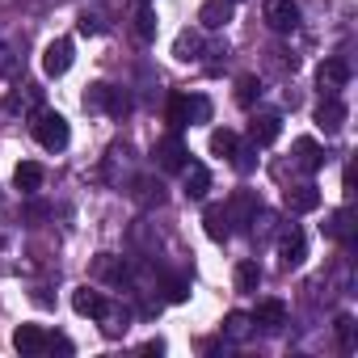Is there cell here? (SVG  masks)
I'll use <instances>...</instances> for the list:
<instances>
[{
	"label": "cell",
	"mask_w": 358,
	"mask_h": 358,
	"mask_svg": "<svg viewBox=\"0 0 358 358\" xmlns=\"http://www.w3.org/2000/svg\"><path fill=\"white\" fill-rule=\"evenodd\" d=\"M34 139H38L47 152H64V148H68V139H72L68 118H64V114H55V110H38V114H34Z\"/></svg>",
	"instance_id": "cell-1"
},
{
	"label": "cell",
	"mask_w": 358,
	"mask_h": 358,
	"mask_svg": "<svg viewBox=\"0 0 358 358\" xmlns=\"http://www.w3.org/2000/svg\"><path fill=\"white\" fill-rule=\"evenodd\" d=\"M278 135H282V118H278V114H257V118L249 122V139H253V148H270Z\"/></svg>",
	"instance_id": "cell-9"
},
{
	"label": "cell",
	"mask_w": 358,
	"mask_h": 358,
	"mask_svg": "<svg viewBox=\"0 0 358 358\" xmlns=\"http://www.w3.org/2000/svg\"><path fill=\"white\" fill-rule=\"evenodd\" d=\"M190 97V122H211V101L203 93H186Z\"/></svg>",
	"instance_id": "cell-26"
},
{
	"label": "cell",
	"mask_w": 358,
	"mask_h": 358,
	"mask_svg": "<svg viewBox=\"0 0 358 358\" xmlns=\"http://www.w3.org/2000/svg\"><path fill=\"white\" fill-rule=\"evenodd\" d=\"M266 26L278 30V34H291L299 26V5L295 0H270L266 5Z\"/></svg>",
	"instance_id": "cell-5"
},
{
	"label": "cell",
	"mask_w": 358,
	"mask_h": 358,
	"mask_svg": "<svg viewBox=\"0 0 358 358\" xmlns=\"http://www.w3.org/2000/svg\"><path fill=\"white\" fill-rule=\"evenodd\" d=\"M257 287H262V266L257 262H241L236 266V291L241 295H253Z\"/></svg>",
	"instance_id": "cell-19"
},
{
	"label": "cell",
	"mask_w": 358,
	"mask_h": 358,
	"mask_svg": "<svg viewBox=\"0 0 358 358\" xmlns=\"http://www.w3.org/2000/svg\"><path fill=\"white\" fill-rule=\"evenodd\" d=\"M68 68H72V38L47 43V51H43V72H47V76H64Z\"/></svg>",
	"instance_id": "cell-7"
},
{
	"label": "cell",
	"mask_w": 358,
	"mask_h": 358,
	"mask_svg": "<svg viewBox=\"0 0 358 358\" xmlns=\"http://www.w3.org/2000/svg\"><path fill=\"white\" fill-rule=\"evenodd\" d=\"M295 156H299V169H308V173L324 169V148L316 139H295Z\"/></svg>",
	"instance_id": "cell-17"
},
{
	"label": "cell",
	"mask_w": 358,
	"mask_h": 358,
	"mask_svg": "<svg viewBox=\"0 0 358 358\" xmlns=\"http://www.w3.org/2000/svg\"><path fill=\"white\" fill-rule=\"evenodd\" d=\"M316 85H320V93L337 97V93L350 85V64H345V59H324V64L316 68Z\"/></svg>",
	"instance_id": "cell-3"
},
{
	"label": "cell",
	"mask_w": 358,
	"mask_h": 358,
	"mask_svg": "<svg viewBox=\"0 0 358 358\" xmlns=\"http://www.w3.org/2000/svg\"><path fill=\"white\" fill-rule=\"evenodd\" d=\"M203 224H207V236H211V241H228V236H232V220H228L224 207H207Z\"/></svg>",
	"instance_id": "cell-18"
},
{
	"label": "cell",
	"mask_w": 358,
	"mask_h": 358,
	"mask_svg": "<svg viewBox=\"0 0 358 358\" xmlns=\"http://www.w3.org/2000/svg\"><path fill=\"white\" fill-rule=\"evenodd\" d=\"M72 308H76L80 316L110 320V299H106L101 291H93V287H76V291H72Z\"/></svg>",
	"instance_id": "cell-4"
},
{
	"label": "cell",
	"mask_w": 358,
	"mask_h": 358,
	"mask_svg": "<svg viewBox=\"0 0 358 358\" xmlns=\"http://www.w3.org/2000/svg\"><path fill=\"white\" fill-rule=\"evenodd\" d=\"M236 148H241V135H236V131H211V152H215V156L232 160Z\"/></svg>",
	"instance_id": "cell-20"
},
{
	"label": "cell",
	"mask_w": 358,
	"mask_h": 358,
	"mask_svg": "<svg viewBox=\"0 0 358 358\" xmlns=\"http://www.w3.org/2000/svg\"><path fill=\"white\" fill-rule=\"evenodd\" d=\"M5 72H13V55H9L5 47H0V76H5Z\"/></svg>",
	"instance_id": "cell-31"
},
{
	"label": "cell",
	"mask_w": 358,
	"mask_h": 358,
	"mask_svg": "<svg viewBox=\"0 0 358 358\" xmlns=\"http://www.w3.org/2000/svg\"><path fill=\"white\" fill-rule=\"evenodd\" d=\"M139 34H143V38H152V34H156V17H152L148 9L139 13Z\"/></svg>",
	"instance_id": "cell-30"
},
{
	"label": "cell",
	"mask_w": 358,
	"mask_h": 358,
	"mask_svg": "<svg viewBox=\"0 0 358 358\" xmlns=\"http://www.w3.org/2000/svg\"><path fill=\"white\" fill-rule=\"evenodd\" d=\"M186 199H207V190H211V173H207V164H199V160H186Z\"/></svg>",
	"instance_id": "cell-13"
},
{
	"label": "cell",
	"mask_w": 358,
	"mask_h": 358,
	"mask_svg": "<svg viewBox=\"0 0 358 358\" xmlns=\"http://www.w3.org/2000/svg\"><path fill=\"white\" fill-rule=\"evenodd\" d=\"M316 207H320V190H316V186H291V190H287V211L308 215V211H316Z\"/></svg>",
	"instance_id": "cell-16"
},
{
	"label": "cell",
	"mask_w": 358,
	"mask_h": 358,
	"mask_svg": "<svg viewBox=\"0 0 358 358\" xmlns=\"http://www.w3.org/2000/svg\"><path fill=\"white\" fill-rule=\"evenodd\" d=\"M101 30H106V26H101L97 13H85V17H80V34H101Z\"/></svg>",
	"instance_id": "cell-28"
},
{
	"label": "cell",
	"mask_w": 358,
	"mask_h": 358,
	"mask_svg": "<svg viewBox=\"0 0 358 358\" xmlns=\"http://www.w3.org/2000/svg\"><path fill=\"white\" fill-rule=\"evenodd\" d=\"M257 97H262V80H257V76H241V80H236V101H241V106H253Z\"/></svg>",
	"instance_id": "cell-23"
},
{
	"label": "cell",
	"mask_w": 358,
	"mask_h": 358,
	"mask_svg": "<svg viewBox=\"0 0 358 358\" xmlns=\"http://www.w3.org/2000/svg\"><path fill=\"white\" fill-rule=\"evenodd\" d=\"M43 177H47V173H43L38 160H22L17 173H13V186H17L22 194H34V190H43Z\"/></svg>",
	"instance_id": "cell-15"
},
{
	"label": "cell",
	"mask_w": 358,
	"mask_h": 358,
	"mask_svg": "<svg viewBox=\"0 0 358 358\" xmlns=\"http://www.w3.org/2000/svg\"><path fill=\"white\" fill-rule=\"evenodd\" d=\"M249 329H253V316H245V312H228V316H224V333H228L232 341L249 337Z\"/></svg>",
	"instance_id": "cell-22"
},
{
	"label": "cell",
	"mask_w": 358,
	"mask_h": 358,
	"mask_svg": "<svg viewBox=\"0 0 358 358\" xmlns=\"http://www.w3.org/2000/svg\"><path fill=\"white\" fill-rule=\"evenodd\" d=\"M232 164H236L241 173H249V169H253L257 160H253V152H249V148H236V156H232Z\"/></svg>",
	"instance_id": "cell-29"
},
{
	"label": "cell",
	"mask_w": 358,
	"mask_h": 358,
	"mask_svg": "<svg viewBox=\"0 0 358 358\" xmlns=\"http://www.w3.org/2000/svg\"><path fill=\"white\" fill-rule=\"evenodd\" d=\"M164 114H169V122H173V127H186V122H190V97H186V93H173Z\"/></svg>",
	"instance_id": "cell-21"
},
{
	"label": "cell",
	"mask_w": 358,
	"mask_h": 358,
	"mask_svg": "<svg viewBox=\"0 0 358 358\" xmlns=\"http://www.w3.org/2000/svg\"><path fill=\"white\" fill-rule=\"evenodd\" d=\"M303 257H308V241H303L299 228H291V232L278 241V262H282L287 270H295V266H303Z\"/></svg>",
	"instance_id": "cell-10"
},
{
	"label": "cell",
	"mask_w": 358,
	"mask_h": 358,
	"mask_svg": "<svg viewBox=\"0 0 358 358\" xmlns=\"http://www.w3.org/2000/svg\"><path fill=\"white\" fill-rule=\"evenodd\" d=\"M253 324H257V329H266V333H278V329L287 324V303H278V299H266V303L253 312Z\"/></svg>",
	"instance_id": "cell-14"
},
{
	"label": "cell",
	"mask_w": 358,
	"mask_h": 358,
	"mask_svg": "<svg viewBox=\"0 0 358 358\" xmlns=\"http://www.w3.org/2000/svg\"><path fill=\"white\" fill-rule=\"evenodd\" d=\"M232 13H236V5H232V0H203L199 22H203L207 30H224V26L232 22Z\"/></svg>",
	"instance_id": "cell-12"
},
{
	"label": "cell",
	"mask_w": 358,
	"mask_h": 358,
	"mask_svg": "<svg viewBox=\"0 0 358 358\" xmlns=\"http://www.w3.org/2000/svg\"><path fill=\"white\" fill-rule=\"evenodd\" d=\"M324 236L345 241V236H350V211H333V215H329V224H324Z\"/></svg>",
	"instance_id": "cell-25"
},
{
	"label": "cell",
	"mask_w": 358,
	"mask_h": 358,
	"mask_svg": "<svg viewBox=\"0 0 358 358\" xmlns=\"http://www.w3.org/2000/svg\"><path fill=\"white\" fill-rule=\"evenodd\" d=\"M173 51H177V59H186V64H190V59H199V51H203V38L186 30L182 38H177V47H173Z\"/></svg>",
	"instance_id": "cell-24"
},
{
	"label": "cell",
	"mask_w": 358,
	"mask_h": 358,
	"mask_svg": "<svg viewBox=\"0 0 358 358\" xmlns=\"http://www.w3.org/2000/svg\"><path fill=\"white\" fill-rule=\"evenodd\" d=\"M312 118H316V127H320L324 135H337V131L345 127V106H341L337 97H324V101L316 106V114H312Z\"/></svg>",
	"instance_id": "cell-8"
},
{
	"label": "cell",
	"mask_w": 358,
	"mask_h": 358,
	"mask_svg": "<svg viewBox=\"0 0 358 358\" xmlns=\"http://www.w3.org/2000/svg\"><path fill=\"white\" fill-rule=\"evenodd\" d=\"M13 345H17L22 354H47V350H51V333L38 329V324H22V329L13 333Z\"/></svg>",
	"instance_id": "cell-11"
},
{
	"label": "cell",
	"mask_w": 358,
	"mask_h": 358,
	"mask_svg": "<svg viewBox=\"0 0 358 358\" xmlns=\"http://www.w3.org/2000/svg\"><path fill=\"white\" fill-rule=\"evenodd\" d=\"M337 345H341L345 354L354 350V320H350V316H337Z\"/></svg>",
	"instance_id": "cell-27"
},
{
	"label": "cell",
	"mask_w": 358,
	"mask_h": 358,
	"mask_svg": "<svg viewBox=\"0 0 358 358\" xmlns=\"http://www.w3.org/2000/svg\"><path fill=\"white\" fill-rule=\"evenodd\" d=\"M85 110H110V114H127L131 101L114 89V85H89L85 93Z\"/></svg>",
	"instance_id": "cell-2"
},
{
	"label": "cell",
	"mask_w": 358,
	"mask_h": 358,
	"mask_svg": "<svg viewBox=\"0 0 358 358\" xmlns=\"http://www.w3.org/2000/svg\"><path fill=\"white\" fill-rule=\"evenodd\" d=\"M186 160H190V148L177 139V135H164V139L156 143V164H160V169L177 173V169H186Z\"/></svg>",
	"instance_id": "cell-6"
}]
</instances>
